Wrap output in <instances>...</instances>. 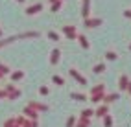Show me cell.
<instances>
[{"instance_id":"obj_1","label":"cell","mask_w":131,"mask_h":127,"mask_svg":"<svg viewBox=\"0 0 131 127\" xmlns=\"http://www.w3.org/2000/svg\"><path fill=\"white\" fill-rule=\"evenodd\" d=\"M24 114H26V118H30V120H37V111L30 105L24 109Z\"/></svg>"},{"instance_id":"obj_2","label":"cell","mask_w":131,"mask_h":127,"mask_svg":"<svg viewBox=\"0 0 131 127\" xmlns=\"http://www.w3.org/2000/svg\"><path fill=\"white\" fill-rule=\"evenodd\" d=\"M63 31H65V35H67L68 39H76V37H78V33H76L74 26H65V28H63Z\"/></svg>"},{"instance_id":"obj_3","label":"cell","mask_w":131,"mask_h":127,"mask_svg":"<svg viewBox=\"0 0 131 127\" xmlns=\"http://www.w3.org/2000/svg\"><path fill=\"white\" fill-rule=\"evenodd\" d=\"M102 20L100 19H85V26L87 28H96V26H100Z\"/></svg>"},{"instance_id":"obj_4","label":"cell","mask_w":131,"mask_h":127,"mask_svg":"<svg viewBox=\"0 0 131 127\" xmlns=\"http://www.w3.org/2000/svg\"><path fill=\"white\" fill-rule=\"evenodd\" d=\"M42 9V4H35V6H30L28 9H26V13L28 15H35V13H39Z\"/></svg>"},{"instance_id":"obj_5","label":"cell","mask_w":131,"mask_h":127,"mask_svg":"<svg viewBox=\"0 0 131 127\" xmlns=\"http://www.w3.org/2000/svg\"><path fill=\"white\" fill-rule=\"evenodd\" d=\"M94 114H96V116H100V118L107 116V114H109V109H107V105H102V107H98V111H96Z\"/></svg>"},{"instance_id":"obj_6","label":"cell","mask_w":131,"mask_h":127,"mask_svg":"<svg viewBox=\"0 0 131 127\" xmlns=\"http://www.w3.org/2000/svg\"><path fill=\"white\" fill-rule=\"evenodd\" d=\"M4 127H22V125L19 123V120H17V118H11V120H7V122L4 123Z\"/></svg>"},{"instance_id":"obj_7","label":"cell","mask_w":131,"mask_h":127,"mask_svg":"<svg viewBox=\"0 0 131 127\" xmlns=\"http://www.w3.org/2000/svg\"><path fill=\"white\" fill-rule=\"evenodd\" d=\"M70 75H74V78H76L78 81H80L81 85H85V83H87V81H85V78H83V75H81V74H78V72H76L74 68H70Z\"/></svg>"},{"instance_id":"obj_8","label":"cell","mask_w":131,"mask_h":127,"mask_svg":"<svg viewBox=\"0 0 131 127\" xmlns=\"http://www.w3.org/2000/svg\"><path fill=\"white\" fill-rule=\"evenodd\" d=\"M59 55H61V52H59V50H54V52H52V57H50V63H52V65H57V61H59Z\"/></svg>"},{"instance_id":"obj_9","label":"cell","mask_w":131,"mask_h":127,"mask_svg":"<svg viewBox=\"0 0 131 127\" xmlns=\"http://www.w3.org/2000/svg\"><path fill=\"white\" fill-rule=\"evenodd\" d=\"M91 9V2H89V0H85V2H83V17H85V19H89V11Z\"/></svg>"},{"instance_id":"obj_10","label":"cell","mask_w":131,"mask_h":127,"mask_svg":"<svg viewBox=\"0 0 131 127\" xmlns=\"http://www.w3.org/2000/svg\"><path fill=\"white\" fill-rule=\"evenodd\" d=\"M127 85H129L127 75H122V78H120V88H122V90H127Z\"/></svg>"},{"instance_id":"obj_11","label":"cell","mask_w":131,"mask_h":127,"mask_svg":"<svg viewBox=\"0 0 131 127\" xmlns=\"http://www.w3.org/2000/svg\"><path fill=\"white\" fill-rule=\"evenodd\" d=\"M91 123H89V118H80L78 120V123H76V127H89Z\"/></svg>"},{"instance_id":"obj_12","label":"cell","mask_w":131,"mask_h":127,"mask_svg":"<svg viewBox=\"0 0 131 127\" xmlns=\"http://www.w3.org/2000/svg\"><path fill=\"white\" fill-rule=\"evenodd\" d=\"M78 39H80V44H81L83 48H89V46H91V44H89V41H87L83 35H78Z\"/></svg>"},{"instance_id":"obj_13","label":"cell","mask_w":131,"mask_h":127,"mask_svg":"<svg viewBox=\"0 0 131 127\" xmlns=\"http://www.w3.org/2000/svg\"><path fill=\"white\" fill-rule=\"evenodd\" d=\"M52 81H54L56 85H59V87H61V85H65V79L61 78V75H54V78H52Z\"/></svg>"},{"instance_id":"obj_14","label":"cell","mask_w":131,"mask_h":127,"mask_svg":"<svg viewBox=\"0 0 131 127\" xmlns=\"http://www.w3.org/2000/svg\"><path fill=\"white\" fill-rule=\"evenodd\" d=\"M103 125L105 127H113V118L107 114V116H103Z\"/></svg>"},{"instance_id":"obj_15","label":"cell","mask_w":131,"mask_h":127,"mask_svg":"<svg viewBox=\"0 0 131 127\" xmlns=\"http://www.w3.org/2000/svg\"><path fill=\"white\" fill-rule=\"evenodd\" d=\"M94 114V111H92V109H85V111L81 112V118H91Z\"/></svg>"},{"instance_id":"obj_16","label":"cell","mask_w":131,"mask_h":127,"mask_svg":"<svg viewBox=\"0 0 131 127\" xmlns=\"http://www.w3.org/2000/svg\"><path fill=\"white\" fill-rule=\"evenodd\" d=\"M92 70H94V74H102L103 70H105V65H96Z\"/></svg>"},{"instance_id":"obj_17","label":"cell","mask_w":131,"mask_h":127,"mask_svg":"<svg viewBox=\"0 0 131 127\" xmlns=\"http://www.w3.org/2000/svg\"><path fill=\"white\" fill-rule=\"evenodd\" d=\"M76 118L74 116H70V118H68V120H67V127H76Z\"/></svg>"},{"instance_id":"obj_18","label":"cell","mask_w":131,"mask_h":127,"mask_svg":"<svg viewBox=\"0 0 131 127\" xmlns=\"http://www.w3.org/2000/svg\"><path fill=\"white\" fill-rule=\"evenodd\" d=\"M103 99H105V103H111V101H115V99H118V96H116V94H109V96H105Z\"/></svg>"},{"instance_id":"obj_19","label":"cell","mask_w":131,"mask_h":127,"mask_svg":"<svg viewBox=\"0 0 131 127\" xmlns=\"http://www.w3.org/2000/svg\"><path fill=\"white\" fill-rule=\"evenodd\" d=\"M72 98H74V99H78V101H85V94H78V92H74Z\"/></svg>"},{"instance_id":"obj_20","label":"cell","mask_w":131,"mask_h":127,"mask_svg":"<svg viewBox=\"0 0 131 127\" xmlns=\"http://www.w3.org/2000/svg\"><path fill=\"white\" fill-rule=\"evenodd\" d=\"M105 57H107V59H109V61H115V59H116V57H118V55H116V54H115V52H107V54H105Z\"/></svg>"},{"instance_id":"obj_21","label":"cell","mask_w":131,"mask_h":127,"mask_svg":"<svg viewBox=\"0 0 131 127\" xmlns=\"http://www.w3.org/2000/svg\"><path fill=\"white\" fill-rule=\"evenodd\" d=\"M22 75H24L22 72H13V75H11V78H13L15 81H19V79H22Z\"/></svg>"},{"instance_id":"obj_22","label":"cell","mask_w":131,"mask_h":127,"mask_svg":"<svg viewBox=\"0 0 131 127\" xmlns=\"http://www.w3.org/2000/svg\"><path fill=\"white\" fill-rule=\"evenodd\" d=\"M48 37H50L52 41H59V35H57L56 31H50V33H48Z\"/></svg>"},{"instance_id":"obj_23","label":"cell","mask_w":131,"mask_h":127,"mask_svg":"<svg viewBox=\"0 0 131 127\" xmlns=\"http://www.w3.org/2000/svg\"><path fill=\"white\" fill-rule=\"evenodd\" d=\"M59 7H61V0H59V2H56L54 6H52V11H59Z\"/></svg>"},{"instance_id":"obj_24","label":"cell","mask_w":131,"mask_h":127,"mask_svg":"<svg viewBox=\"0 0 131 127\" xmlns=\"http://www.w3.org/2000/svg\"><path fill=\"white\" fill-rule=\"evenodd\" d=\"M39 92H41L42 96H46V94H48V87H41V88H39Z\"/></svg>"},{"instance_id":"obj_25","label":"cell","mask_w":131,"mask_h":127,"mask_svg":"<svg viewBox=\"0 0 131 127\" xmlns=\"http://www.w3.org/2000/svg\"><path fill=\"white\" fill-rule=\"evenodd\" d=\"M124 15H126V17H129V19H131V9H127V11H126Z\"/></svg>"},{"instance_id":"obj_26","label":"cell","mask_w":131,"mask_h":127,"mask_svg":"<svg viewBox=\"0 0 131 127\" xmlns=\"http://www.w3.org/2000/svg\"><path fill=\"white\" fill-rule=\"evenodd\" d=\"M127 92L131 94V81H129V85H127Z\"/></svg>"},{"instance_id":"obj_27","label":"cell","mask_w":131,"mask_h":127,"mask_svg":"<svg viewBox=\"0 0 131 127\" xmlns=\"http://www.w3.org/2000/svg\"><path fill=\"white\" fill-rule=\"evenodd\" d=\"M17 2H24V0H17Z\"/></svg>"}]
</instances>
